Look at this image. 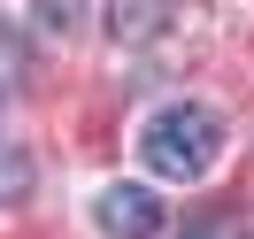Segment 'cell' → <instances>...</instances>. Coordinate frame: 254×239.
I'll return each mask as SVG.
<instances>
[{
  "mask_svg": "<svg viewBox=\"0 0 254 239\" xmlns=\"http://www.w3.org/2000/svg\"><path fill=\"white\" fill-rule=\"evenodd\" d=\"M216 147H223V124L200 100H170V108L139 131V155H146L154 177H200L208 162H216Z\"/></svg>",
  "mask_w": 254,
  "mask_h": 239,
  "instance_id": "6da1fadb",
  "label": "cell"
},
{
  "mask_svg": "<svg viewBox=\"0 0 254 239\" xmlns=\"http://www.w3.org/2000/svg\"><path fill=\"white\" fill-rule=\"evenodd\" d=\"M93 216H100V232H108V239H154V232H162V193H146V185H131V177H124V185L100 193Z\"/></svg>",
  "mask_w": 254,
  "mask_h": 239,
  "instance_id": "7a4b0ae2",
  "label": "cell"
},
{
  "mask_svg": "<svg viewBox=\"0 0 254 239\" xmlns=\"http://www.w3.org/2000/svg\"><path fill=\"white\" fill-rule=\"evenodd\" d=\"M39 16H47V31H69L77 23V0H39Z\"/></svg>",
  "mask_w": 254,
  "mask_h": 239,
  "instance_id": "3957f363",
  "label": "cell"
},
{
  "mask_svg": "<svg viewBox=\"0 0 254 239\" xmlns=\"http://www.w3.org/2000/svg\"><path fill=\"white\" fill-rule=\"evenodd\" d=\"M16 62H23V54H16V39L0 31V93H8V85H16Z\"/></svg>",
  "mask_w": 254,
  "mask_h": 239,
  "instance_id": "277c9868",
  "label": "cell"
}]
</instances>
